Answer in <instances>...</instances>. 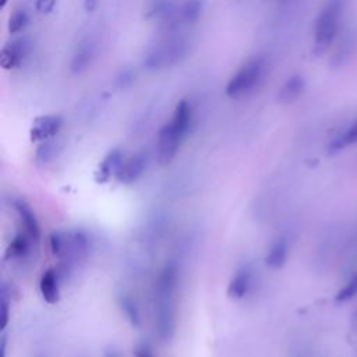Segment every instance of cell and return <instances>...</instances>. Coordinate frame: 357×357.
I'll use <instances>...</instances> for the list:
<instances>
[{
    "instance_id": "cell-22",
    "label": "cell",
    "mask_w": 357,
    "mask_h": 357,
    "mask_svg": "<svg viewBox=\"0 0 357 357\" xmlns=\"http://www.w3.org/2000/svg\"><path fill=\"white\" fill-rule=\"evenodd\" d=\"M202 0H185L180 8V21L195 24L202 14Z\"/></svg>"
},
{
    "instance_id": "cell-32",
    "label": "cell",
    "mask_w": 357,
    "mask_h": 357,
    "mask_svg": "<svg viewBox=\"0 0 357 357\" xmlns=\"http://www.w3.org/2000/svg\"><path fill=\"white\" fill-rule=\"evenodd\" d=\"M7 1H8V0H0V8H4L6 4H7Z\"/></svg>"
},
{
    "instance_id": "cell-10",
    "label": "cell",
    "mask_w": 357,
    "mask_h": 357,
    "mask_svg": "<svg viewBox=\"0 0 357 357\" xmlns=\"http://www.w3.org/2000/svg\"><path fill=\"white\" fill-rule=\"evenodd\" d=\"M124 162V155L119 148L109 151L98 165V169L95 172V181L98 184L107 183L113 176H117Z\"/></svg>"
},
{
    "instance_id": "cell-27",
    "label": "cell",
    "mask_w": 357,
    "mask_h": 357,
    "mask_svg": "<svg viewBox=\"0 0 357 357\" xmlns=\"http://www.w3.org/2000/svg\"><path fill=\"white\" fill-rule=\"evenodd\" d=\"M56 3L57 0H36L35 7L40 14H49L53 11Z\"/></svg>"
},
{
    "instance_id": "cell-4",
    "label": "cell",
    "mask_w": 357,
    "mask_h": 357,
    "mask_svg": "<svg viewBox=\"0 0 357 357\" xmlns=\"http://www.w3.org/2000/svg\"><path fill=\"white\" fill-rule=\"evenodd\" d=\"M88 236L84 231H53L50 234L52 254L66 264L81 259L88 251Z\"/></svg>"
},
{
    "instance_id": "cell-33",
    "label": "cell",
    "mask_w": 357,
    "mask_h": 357,
    "mask_svg": "<svg viewBox=\"0 0 357 357\" xmlns=\"http://www.w3.org/2000/svg\"><path fill=\"white\" fill-rule=\"evenodd\" d=\"M356 322H357V312H356Z\"/></svg>"
},
{
    "instance_id": "cell-13",
    "label": "cell",
    "mask_w": 357,
    "mask_h": 357,
    "mask_svg": "<svg viewBox=\"0 0 357 357\" xmlns=\"http://www.w3.org/2000/svg\"><path fill=\"white\" fill-rule=\"evenodd\" d=\"M305 89V79L303 75L294 74L286 79L278 92V100L282 105H290L300 98Z\"/></svg>"
},
{
    "instance_id": "cell-14",
    "label": "cell",
    "mask_w": 357,
    "mask_h": 357,
    "mask_svg": "<svg viewBox=\"0 0 357 357\" xmlns=\"http://www.w3.org/2000/svg\"><path fill=\"white\" fill-rule=\"evenodd\" d=\"M39 290L43 300L47 304H56L60 300L59 273L56 269H47L43 272L39 280Z\"/></svg>"
},
{
    "instance_id": "cell-34",
    "label": "cell",
    "mask_w": 357,
    "mask_h": 357,
    "mask_svg": "<svg viewBox=\"0 0 357 357\" xmlns=\"http://www.w3.org/2000/svg\"><path fill=\"white\" fill-rule=\"evenodd\" d=\"M282 1H284V0H282Z\"/></svg>"
},
{
    "instance_id": "cell-1",
    "label": "cell",
    "mask_w": 357,
    "mask_h": 357,
    "mask_svg": "<svg viewBox=\"0 0 357 357\" xmlns=\"http://www.w3.org/2000/svg\"><path fill=\"white\" fill-rule=\"evenodd\" d=\"M176 287L177 269L169 264L160 271L155 284V322L162 342H170L176 332Z\"/></svg>"
},
{
    "instance_id": "cell-30",
    "label": "cell",
    "mask_w": 357,
    "mask_h": 357,
    "mask_svg": "<svg viewBox=\"0 0 357 357\" xmlns=\"http://www.w3.org/2000/svg\"><path fill=\"white\" fill-rule=\"evenodd\" d=\"M6 336H1V347H0V354L1 357H6Z\"/></svg>"
},
{
    "instance_id": "cell-8",
    "label": "cell",
    "mask_w": 357,
    "mask_h": 357,
    "mask_svg": "<svg viewBox=\"0 0 357 357\" xmlns=\"http://www.w3.org/2000/svg\"><path fill=\"white\" fill-rule=\"evenodd\" d=\"M63 127V119L59 114H43L35 117L29 128V138L32 142H43L54 138Z\"/></svg>"
},
{
    "instance_id": "cell-9",
    "label": "cell",
    "mask_w": 357,
    "mask_h": 357,
    "mask_svg": "<svg viewBox=\"0 0 357 357\" xmlns=\"http://www.w3.org/2000/svg\"><path fill=\"white\" fill-rule=\"evenodd\" d=\"M148 153L146 152H138L134 156H131L128 160L124 162L120 172L117 173L116 178L123 184H132L137 180L142 177L148 167Z\"/></svg>"
},
{
    "instance_id": "cell-6",
    "label": "cell",
    "mask_w": 357,
    "mask_h": 357,
    "mask_svg": "<svg viewBox=\"0 0 357 357\" xmlns=\"http://www.w3.org/2000/svg\"><path fill=\"white\" fill-rule=\"evenodd\" d=\"M183 139L184 138L174 130L172 123L165 124L159 130L156 138V159L159 165L166 166L174 159Z\"/></svg>"
},
{
    "instance_id": "cell-7",
    "label": "cell",
    "mask_w": 357,
    "mask_h": 357,
    "mask_svg": "<svg viewBox=\"0 0 357 357\" xmlns=\"http://www.w3.org/2000/svg\"><path fill=\"white\" fill-rule=\"evenodd\" d=\"M32 43L28 38L22 36L6 43L0 52V67L3 70L18 68L26 56L31 53Z\"/></svg>"
},
{
    "instance_id": "cell-11",
    "label": "cell",
    "mask_w": 357,
    "mask_h": 357,
    "mask_svg": "<svg viewBox=\"0 0 357 357\" xmlns=\"http://www.w3.org/2000/svg\"><path fill=\"white\" fill-rule=\"evenodd\" d=\"M252 286V271L250 266L240 268L227 286V296L233 300H240L247 296Z\"/></svg>"
},
{
    "instance_id": "cell-19",
    "label": "cell",
    "mask_w": 357,
    "mask_h": 357,
    "mask_svg": "<svg viewBox=\"0 0 357 357\" xmlns=\"http://www.w3.org/2000/svg\"><path fill=\"white\" fill-rule=\"evenodd\" d=\"M60 149H61V145H60V142L57 139H54V138L46 139V141L39 144V146L36 149L35 159L40 165L50 163L53 159L57 158Z\"/></svg>"
},
{
    "instance_id": "cell-23",
    "label": "cell",
    "mask_w": 357,
    "mask_h": 357,
    "mask_svg": "<svg viewBox=\"0 0 357 357\" xmlns=\"http://www.w3.org/2000/svg\"><path fill=\"white\" fill-rule=\"evenodd\" d=\"M28 22H29L28 14L24 10H15L13 13V15L10 17V20H8V25H7L8 32L13 33V35L18 33V32L25 29Z\"/></svg>"
},
{
    "instance_id": "cell-24",
    "label": "cell",
    "mask_w": 357,
    "mask_h": 357,
    "mask_svg": "<svg viewBox=\"0 0 357 357\" xmlns=\"http://www.w3.org/2000/svg\"><path fill=\"white\" fill-rule=\"evenodd\" d=\"M134 81H135V71L130 67H124L114 77V86L117 89H127L134 84Z\"/></svg>"
},
{
    "instance_id": "cell-26",
    "label": "cell",
    "mask_w": 357,
    "mask_h": 357,
    "mask_svg": "<svg viewBox=\"0 0 357 357\" xmlns=\"http://www.w3.org/2000/svg\"><path fill=\"white\" fill-rule=\"evenodd\" d=\"M0 305H1V325H0V328L4 329L8 324V301L6 298V289L4 287L1 290V304Z\"/></svg>"
},
{
    "instance_id": "cell-2",
    "label": "cell",
    "mask_w": 357,
    "mask_h": 357,
    "mask_svg": "<svg viewBox=\"0 0 357 357\" xmlns=\"http://www.w3.org/2000/svg\"><path fill=\"white\" fill-rule=\"evenodd\" d=\"M344 10V0H328L314 24V43L318 53L325 52L336 39Z\"/></svg>"
},
{
    "instance_id": "cell-15",
    "label": "cell",
    "mask_w": 357,
    "mask_h": 357,
    "mask_svg": "<svg viewBox=\"0 0 357 357\" xmlns=\"http://www.w3.org/2000/svg\"><path fill=\"white\" fill-rule=\"evenodd\" d=\"M95 57V45L91 40H85L78 45L75 53L70 61V71L73 74L84 73L92 63Z\"/></svg>"
},
{
    "instance_id": "cell-21",
    "label": "cell",
    "mask_w": 357,
    "mask_h": 357,
    "mask_svg": "<svg viewBox=\"0 0 357 357\" xmlns=\"http://www.w3.org/2000/svg\"><path fill=\"white\" fill-rule=\"evenodd\" d=\"M357 144V119L353 121L350 127H347L342 134L336 135L331 142H329V152H337L343 149L347 145Z\"/></svg>"
},
{
    "instance_id": "cell-28",
    "label": "cell",
    "mask_w": 357,
    "mask_h": 357,
    "mask_svg": "<svg viewBox=\"0 0 357 357\" xmlns=\"http://www.w3.org/2000/svg\"><path fill=\"white\" fill-rule=\"evenodd\" d=\"M134 356L135 357H155L153 351L148 343H138L134 347Z\"/></svg>"
},
{
    "instance_id": "cell-29",
    "label": "cell",
    "mask_w": 357,
    "mask_h": 357,
    "mask_svg": "<svg viewBox=\"0 0 357 357\" xmlns=\"http://www.w3.org/2000/svg\"><path fill=\"white\" fill-rule=\"evenodd\" d=\"M98 7V0H85L84 1V10L88 13H93Z\"/></svg>"
},
{
    "instance_id": "cell-3",
    "label": "cell",
    "mask_w": 357,
    "mask_h": 357,
    "mask_svg": "<svg viewBox=\"0 0 357 357\" xmlns=\"http://www.w3.org/2000/svg\"><path fill=\"white\" fill-rule=\"evenodd\" d=\"M268 64L264 59L257 57L243 64L226 85V95L230 99H240L255 91L265 79Z\"/></svg>"
},
{
    "instance_id": "cell-18",
    "label": "cell",
    "mask_w": 357,
    "mask_h": 357,
    "mask_svg": "<svg viewBox=\"0 0 357 357\" xmlns=\"http://www.w3.org/2000/svg\"><path fill=\"white\" fill-rule=\"evenodd\" d=\"M117 303H119L120 310L123 311V314H124L126 318L128 319V322H130L132 326H139V324H141V315H139V310H138V305H137L135 300H134L130 294L121 293V294H119V297H117Z\"/></svg>"
},
{
    "instance_id": "cell-12",
    "label": "cell",
    "mask_w": 357,
    "mask_h": 357,
    "mask_svg": "<svg viewBox=\"0 0 357 357\" xmlns=\"http://www.w3.org/2000/svg\"><path fill=\"white\" fill-rule=\"evenodd\" d=\"M13 206L17 211V213H18L22 225H24L25 233L32 240H38L39 236H40V227H39V222H38L33 211L31 209V206L22 199H14Z\"/></svg>"
},
{
    "instance_id": "cell-31",
    "label": "cell",
    "mask_w": 357,
    "mask_h": 357,
    "mask_svg": "<svg viewBox=\"0 0 357 357\" xmlns=\"http://www.w3.org/2000/svg\"><path fill=\"white\" fill-rule=\"evenodd\" d=\"M105 357H120V354H119L116 350L110 349V350H107V351L105 353Z\"/></svg>"
},
{
    "instance_id": "cell-16",
    "label": "cell",
    "mask_w": 357,
    "mask_h": 357,
    "mask_svg": "<svg viewBox=\"0 0 357 357\" xmlns=\"http://www.w3.org/2000/svg\"><path fill=\"white\" fill-rule=\"evenodd\" d=\"M170 123L183 138L188 134L192 123V107L187 99L178 100V103L174 107V113Z\"/></svg>"
},
{
    "instance_id": "cell-17",
    "label": "cell",
    "mask_w": 357,
    "mask_h": 357,
    "mask_svg": "<svg viewBox=\"0 0 357 357\" xmlns=\"http://www.w3.org/2000/svg\"><path fill=\"white\" fill-rule=\"evenodd\" d=\"M289 254V243L284 237H278L276 240L272 241L268 254L265 257V262L271 269H280Z\"/></svg>"
},
{
    "instance_id": "cell-20",
    "label": "cell",
    "mask_w": 357,
    "mask_h": 357,
    "mask_svg": "<svg viewBox=\"0 0 357 357\" xmlns=\"http://www.w3.org/2000/svg\"><path fill=\"white\" fill-rule=\"evenodd\" d=\"M31 238L26 233H20L17 234L13 241L8 244L6 254H4V259H15V258H21L25 257L29 252V240Z\"/></svg>"
},
{
    "instance_id": "cell-25",
    "label": "cell",
    "mask_w": 357,
    "mask_h": 357,
    "mask_svg": "<svg viewBox=\"0 0 357 357\" xmlns=\"http://www.w3.org/2000/svg\"><path fill=\"white\" fill-rule=\"evenodd\" d=\"M357 294V272L349 279V282L336 294V301H347Z\"/></svg>"
},
{
    "instance_id": "cell-5",
    "label": "cell",
    "mask_w": 357,
    "mask_h": 357,
    "mask_svg": "<svg viewBox=\"0 0 357 357\" xmlns=\"http://www.w3.org/2000/svg\"><path fill=\"white\" fill-rule=\"evenodd\" d=\"M187 50V43L183 39H172L158 47H155L144 60V66L148 70H159L177 63Z\"/></svg>"
}]
</instances>
